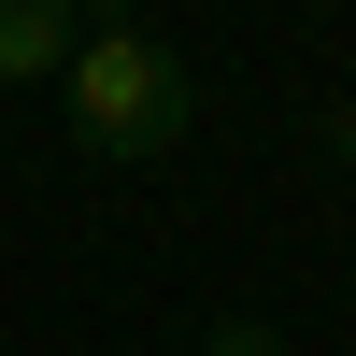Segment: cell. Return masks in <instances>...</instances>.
I'll use <instances>...</instances> for the list:
<instances>
[{
    "mask_svg": "<svg viewBox=\"0 0 356 356\" xmlns=\"http://www.w3.org/2000/svg\"><path fill=\"white\" fill-rule=\"evenodd\" d=\"M57 114H72L86 157L143 171V157H171V143L200 129V72L171 57V29H143V15H86L72 57H57Z\"/></svg>",
    "mask_w": 356,
    "mask_h": 356,
    "instance_id": "cell-1",
    "label": "cell"
},
{
    "mask_svg": "<svg viewBox=\"0 0 356 356\" xmlns=\"http://www.w3.org/2000/svg\"><path fill=\"white\" fill-rule=\"evenodd\" d=\"M72 29H86V0H0V86H57Z\"/></svg>",
    "mask_w": 356,
    "mask_h": 356,
    "instance_id": "cell-2",
    "label": "cell"
},
{
    "mask_svg": "<svg viewBox=\"0 0 356 356\" xmlns=\"http://www.w3.org/2000/svg\"><path fill=\"white\" fill-rule=\"evenodd\" d=\"M186 356H285V328H271V314H200Z\"/></svg>",
    "mask_w": 356,
    "mask_h": 356,
    "instance_id": "cell-3",
    "label": "cell"
},
{
    "mask_svg": "<svg viewBox=\"0 0 356 356\" xmlns=\"http://www.w3.org/2000/svg\"><path fill=\"white\" fill-rule=\"evenodd\" d=\"M328 157H342V171H356V100H328Z\"/></svg>",
    "mask_w": 356,
    "mask_h": 356,
    "instance_id": "cell-4",
    "label": "cell"
},
{
    "mask_svg": "<svg viewBox=\"0 0 356 356\" xmlns=\"http://www.w3.org/2000/svg\"><path fill=\"white\" fill-rule=\"evenodd\" d=\"M300 15H342V0H300Z\"/></svg>",
    "mask_w": 356,
    "mask_h": 356,
    "instance_id": "cell-5",
    "label": "cell"
}]
</instances>
